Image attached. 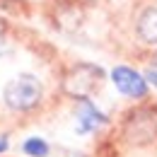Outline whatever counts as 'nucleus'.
I'll return each mask as SVG.
<instances>
[{
	"label": "nucleus",
	"instance_id": "nucleus-1",
	"mask_svg": "<svg viewBox=\"0 0 157 157\" xmlns=\"http://www.w3.org/2000/svg\"><path fill=\"white\" fill-rule=\"evenodd\" d=\"M2 97L12 111H32L41 101V82L34 75H17L5 85Z\"/></svg>",
	"mask_w": 157,
	"mask_h": 157
},
{
	"label": "nucleus",
	"instance_id": "nucleus-9",
	"mask_svg": "<svg viewBox=\"0 0 157 157\" xmlns=\"http://www.w3.org/2000/svg\"><path fill=\"white\" fill-rule=\"evenodd\" d=\"M5 150H7V138L0 136V152H5Z\"/></svg>",
	"mask_w": 157,
	"mask_h": 157
},
{
	"label": "nucleus",
	"instance_id": "nucleus-8",
	"mask_svg": "<svg viewBox=\"0 0 157 157\" xmlns=\"http://www.w3.org/2000/svg\"><path fill=\"white\" fill-rule=\"evenodd\" d=\"M5 32H7V24H5V20H0V51L5 46Z\"/></svg>",
	"mask_w": 157,
	"mask_h": 157
},
{
	"label": "nucleus",
	"instance_id": "nucleus-6",
	"mask_svg": "<svg viewBox=\"0 0 157 157\" xmlns=\"http://www.w3.org/2000/svg\"><path fill=\"white\" fill-rule=\"evenodd\" d=\"M138 34L147 44H157V7H147L138 17Z\"/></svg>",
	"mask_w": 157,
	"mask_h": 157
},
{
	"label": "nucleus",
	"instance_id": "nucleus-11",
	"mask_svg": "<svg viewBox=\"0 0 157 157\" xmlns=\"http://www.w3.org/2000/svg\"><path fill=\"white\" fill-rule=\"evenodd\" d=\"M155 68H157V56H155Z\"/></svg>",
	"mask_w": 157,
	"mask_h": 157
},
{
	"label": "nucleus",
	"instance_id": "nucleus-2",
	"mask_svg": "<svg viewBox=\"0 0 157 157\" xmlns=\"http://www.w3.org/2000/svg\"><path fill=\"white\" fill-rule=\"evenodd\" d=\"M101 80H104V70L101 68L90 65V63H80L73 70H68V75L63 80V90L78 99H87L90 94L97 92Z\"/></svg>",
	"mask_w": 157,
	"mask_h": 157
},
{
	"label": "nucleus",
	"instance_id": "nucleus-7",
	"mask_svg": "<svg viewBox=\"0 0 157 157\" xmlns=\"http://www.w3.org/2000/svg\"><path fill=\"white\" fill-rule=\"evenodd\" d=\"M22 150H24L27 155H32V157H46L48 155V145H46L41 138H29V140H24Z\"/></svg>",
	"mask_w": 157,
	"mask_h": 157
},
{
	"label": "nucleus",
	"instance_id": "nucleus-3",
	"mask_svg": "<svg viewBox=\"0 0 157 157\" xmlns=\"http://www.w3.org/2000/svg\"><path fill=\"white\" fill-rule=\"evenodd\" d=\"M126 133L136 143H147L157 136V111L152 109H140L133 111L126 121Z\"/></svg>",
	"mask_w": 157,
	"mask_h": 157
},
{
	"label": "nucleus",
	"instance_id": "nucleus-10",
	"mask_svg": "<svg viewBox=\"0 0 157 157\" xmlns=\"http://www.w3.org/2000/svg\"><path fill=\"white\" fill-rule=\"evenodd\" d=\"M65 157H82V155H75V152H70V155H65Z\"/></svg>",
	"mask_w": 157,
	"mask_h": 157
},
{
	"label": "nucleus",
	"instance_id": "nucleus-4",
	"mask_svg": "<svg viewBox=\"0 0 157 157\" xmlns=\"http://www.w3.org/2000/svg\"><path fill=\"white\" fill-rule=\"evenodd\" d=\"M111 80L116 85V90L126 97L140 99L147 94V80L143 78L140 73H136L133 68H126V65H118L111 70Z\"/></svg>",
	"mask_w": 157,
	"mask_h": 157
},
{
	"label": "nucleus",
	"instance_id": "nucleus-5",
	"mask_svg": "<svg viewBox=\"0 0 157 157\" xmlns=\"http://www.w3.org/2000/svg\"><path fill=\"white\" fill-rule=\"evenodd\" d=\"M106 123V116L99 111L90 99H82L78 106V131L80 133H92L99 126Z\"/></svg>",
	"mask_w": 157,
	"mask_h": 157
}]
</instances>
